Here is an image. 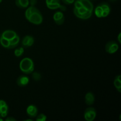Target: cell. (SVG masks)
Returning a JSON list of instances; mask_svg holds the SVG:
<instances>
[{
    "label": "cell",
    "mask_w": 121,
    "mask_h": 121,
    "mask_svg": "<svg viewBox=\"0 0 121 121\" xmlns=\"http://www.w3.org/2000/svg\"><path fill=\"white\" fill-rule=\"evenodd\" d=\"M15 5L20 8H26L29 5V0H15Z\"/></svg>",
    "instance_id": "cell-16"
},
{
    "label": "cell",
    "mask_w": 121,
    "mask_h": 121,
    "mask_svg": "<svg viewBox=\"0 0 121 121\" xmlns=\"http://www.w3.org/2000/svg\"><path fill=\"white\" fill-rule=\"evenodd\" d=\"M20 70L23 73L30 74L34 70V63L33 60L29 57H25L20 63Z\"/></svg>",
    "instance_id": "cell-2"
},
{
    "label": "cell",
    "mask_w": 121,
    "mask_h": 121,
    "mask_svg": "<svg viewBox=\"0 0 121 121\" xmlns=\"http://www.w3.org/2000/svg\"><path fill=\"white\" fill-rule=\"evenodd\" d=\"M8 106L6 102L0 99V117L5 118L8 115Z\"/></svg>",
    "instance_id": "cell-7"
},
{
    "label": "cell",
    "mask_w": 121,
    "mask_h": 121,
    "mask_svg": "<svg viewBox=\"0 0 121 121\" xmlns=\"http://www.w3.org/2000/svg\"><path fill=\"white\" fill-rule=\"evenodd\" d=\"M32 78L35 81H39L41 79V75L39 72H35L32 73Z\"/></svg>",
    "instance_id": "cell-22"
},
{
    "label": "cell",
    "mask_w": 121,
    "mask_h": 121,
    "mask_svg": "<svg viewBox=\"0 0 121 121\" xmlns=\"http://www.w3.org/2000/svg\"><path fill=\"white\" fill-rule=\"evenodd\" d=\"M65 15L61 11H57L53 15V20L56 24L57 25H62L65 21Z\"/></svg>",
    "instance_id": "cell-8"
},
{
    "label": "cell",
    "mask_w": 121,
    "mask_h": 121,
    "mask_svg": "<svg viewBox=\"0 0 121 121\" xmlns=\"http://www.w3.org/2000/svg\"><path fill=\"white\" fill-rule=\"evenodd\" d=\"M113 84H114V86L115 87V88L117 89V91H118V92L121 93V75H118L116 76L114 82H113Z\"/></svg>",
    "instance_id": "cell-18"
},
{
    "label": "cell",
    "mask_w": 121,
    "mask_h": 121,
    "mask_svg": "<svg viewBox=\"0 0 121 121\" xmlns=\"http://www.w3.org/2000/svg\"><path fill=\"white\" fill-rule=\"evenodd\" d=\"M119 49V45L115 41H109L106 44L105 51L109 54L116 53Z\"/></svg>",
    "instance_id": "cell-5"
},
{
    "label": "cell",
    "mask_w": 121,
    "mask_h": 121,
    "mask_svg": "<svg viewBox=\"0 0 121 121\" xmlns=\"http://www.w3.org/2000/svg\"><path fill=\"white\" fill-rule=\"evenodd\" d=\"M30 82V79L26 75H21L17 79V84L20 87H24Z\"/></svg>",
    "instance_id": "cell-9"
},
{
    "label": "cell",
    "mask_w": 121,
    "mask_h": 121,
    "mask_svg": "<svg viewBox=\"0 0 121 121\" xmlns=\"http://www.w3.org/2000/svg\"><path fill=\"white\" fill-rule=\"evenodd\" d=\"M64 4L66 5H70L74 3L75 0H61Z\"/></svg>",
    "instance_id": "cell-25"
},
{
    "label": "cell",
    "mask_w": 121,
    "mask_h": 121,
    "mask_svg": "<svg viewBox=\"0 0 121 121\" xmlns=\"http://www.w3.org/2000/svg\"><path fill=\"white\" fill-rule=\"evenodd\" d=\"M121 33H120L119 34H118V42H119L120 44L121 43Z\"/></svg>",
    "instance_id": "cell-28"
},
{
    "label": "cell",
    "mask_w": 121,
    "mask_h": 121,
    "mask_svg": "<svg viewBox=\"0 0 121 121\" xmlns=\"http://www.w3.org/2000/svg\"><path fill=\"white\" fill-rule=\"evenodd\" d=\"M81 2L82 7L86 8L87 11L91 12H93V5L90 0H80Z\"/></svg>",
    "instance_id": "cell-14"
},
{
    "label": "cell",
    "mask_w": 121,
    "mask_h": 121,
    "mask_svg": "<svg viewBox=\"0 0 121 121\" xmlns=\"http://www.w3.org/2000/svg\"><path fill=\"white\" fill-rule=\"evenodd\" d=\"M102 13L103 10L101 7L99 5H98L95 9V14L96 16L98 18H102Z\"/></svg>",
    "instance_id": "cell-20"
},
{
    "label": "cell",
    "mask_w": 121,
    "mask_h": 121,
    "mask_svg": "<svg viewBox=\"0 0 121 121\" xmlns=\"http://www.w3.org/2000/svg\"><path fill=\"white\" fill-rule=\"evenodd\" d=\"M37 0H29V5H30V6L35 7V5L37 4Z\"/></svg>",
    "instance_id": "cell-26"
},
{
    "label": "cell",
    "mask_w": 121,
    "mask_h": 121,
    "mask_svg": "<svg viewBox=\"0 0 121 121\" xmlns=\"http://www.w3.org/2000/svg\"><path fill=\"white\" fill-rule=\"evenodd\" d=\"M117 1V0H109L110 2H115V1Z\"/></svg>",
    "instance_id": "cell-30"
},
{
    "label": "cell",
    "mask_w": 121,
    "mask_h": 121,
    "mask_svg": "<svg viewBox=\"0 0 121 121\" xmlns=\"http://www.w3.org/2000/svg\"><path fill=\"white\" fill-rule=\"evenodd\" d=\"M73 13L77 17L82 20H87L90 18L92 15V12L87 11L83 7L78 9L73 8Z\"/></svg>",
    "instance_id": "cell-3"
},
{
    "label": "cell",
    "mask_w": 121,
    "mask_h": 121,
    "mask_svg": "<svg viewBox=\"0 0 121 121\" xmlns=\"http://www.w3.org/2000/svg\"><path fill=\"white\" fill-rule=\"evenodd\" d=\"M2 0H0V3H1V2H2Z\"/></svg>",
    "instance_id": "cell-32"
},
{
    "label": "cell",
    "mask_w": 121,
    "mask_h": 121,
    "mask_svg": "<svg viewBox=\"0 0 121 121\" xmlns=\"http://www.w3.org/2000/svg\"><path fill=\"white\" fill-rule=\"evenodd\" d=\"M24 51V47H18V48H17V49L15 50V51H14V54H15V56L16 57H19L21 56L23 54Z\"/></svg>",
    "instance_id": "cell-21"
},
{
    "label": "cell",
    "mask_w": 121,
    "mask_h": 121,
    "mask_svg": "<svg viewBox=\"0 0 121 121\" xmlns=\"http://www.w3.org/2000/svg\"><path fill=\"white\" fill-rule=\"evenodd\" d=\"M0 44L1 46L5 48H8L9 49V41L7 40V39H4L2 37L0 36Z\"/></svg>",
    "instance_id": "cell-19"
},
{
    "label": "cell",
    "mask_w": 121,
    "mask_h": 121,
    "mask_svg": "<svg viewBox=\"0 0 121 121\" xmlns=\"http://www.w3.org/2000/svg\"><path fill=\"white\" fill-rule=\"evenodd\" d=\"M16 121V119H14V118H13V117H8L7 118H6L5 119V121Z\"/></svg>",
    "instance_id": "cell-27"
},
{
    "label": "cell",
    "mask_w": 121,
    "mask_h": 121,
    "mask_svg": "<svg viewBox=\"0 0 121 121\" xmlns=\"http://www.w3.org/2000/svg\"><path fill=\"white\" fill-rule=\"evenodd\" d=\"M24 121H33V119H27L26 120H24Z\"/></svg>",
    "instance_id": "cell-29"
},
{
    "label": "cell",
    "mask_w": 121,
    "mask_h": 121,
    "mask_svg": "<svg viewBox=\"0 0 121 121\" xmlns=\"http://www.w3.org/2000/svg\"><path fill=\"white\" fill-rule=\"evenodd\" d=\"M34 43V39L31 35H26L25 37H24L23 39L22 40V46L24 47H31L33 45Z\"/></svg>",
    "instance_id": "cell-10"
},
{
    "label": "cell",
    "mask_w": 121,
    "mask_h": 121,
    "mask_svg": "<svg viewBox=\"0 0 121 121\" xmlns=\"http://www.w3.org/2000/svg\"><path fill=\"white\" fill-rule=\"evenodd\" d=\"M17 34L16 33V32L14 31L13 30H8L4 31L1 34V36L9 41V40L14 39L15 36H17Z\"/></svg>",
    "instance_id": "cell-11"
},
{
    "label": "cell",
    "mask_w": 121,
    "mask_h": 121,
    "mask_svg": "<svg viewBox=\"0 0 121 121\" xmlns=\"http://www.w3.org/2000/svg\"><path fill=\"white\" fill-rule=\"evenodd\" d=\"M3 121V119H2V118H1V117H0V121Z\"/></svg>",
    "instance_id": "cell-31"
},
{
    "label": "cell",
    "mask_w": 121,
    "mask_h": 121,
    "mask_svg": "<svg viewBox=\"0 0 121 121\" xmlns=\"http://www.w3.org/2000/svg\"><path fill=\"white\" fill-rule=\"evenodd\" d=\"M95 98L94 94L92 92H87L85 95V103L88 106L92 105L95 102Z\"/></svg>",
    "instance_id": "cell-13"
},
{
    "label": "cell",
    "mask_w": 121,
    "mask_h": 121,
    "mask_svg": "<svg viewBox=\"0 0 121 121\" xmlns=\"http://www.w3.org/2000/svg\"><path fill=\"white\" fill-rule=\"evenodd\" d=\"M20 37L18 35L17 36H15L14 39L9 40V49H11V48H14L15 47H16L18 46V44L19 42H20Z\"/></svg>",
    "instance_id": "cell-17"
},
{
    "label": "cell",
    "mask_w": 121,
    "mask_h": 121,
    "mask_svg": "<svg viewBox=\"0 0 121 121\" xmlns=\"http://www.w3.org/2000/svg\"><path fill=\"white\" fill-rule=\"evenodd\" d=\"M26 113L28 117L32 118H34L37 116L38 109L36 106L34 105H30L27 108Z\"/></svg>",
    "instance_id": "cell-6"
},
{
    "label": "cell",
    "mask_w": 121,
    "mask_h": 121,
    "mask_svg": "<svg viewBox=\"0 0 121 121\" xmlns=\"http://www.w3.org/2000/svg\"><path fill=\"white\" fill-rule=\"evenodd\" d=\"M81 7H82V3L80 1V0H76V1H74V8L78 9V8H81Z\"/></svg>",
    "instance_id": "cell-24"
},
{
    "label": "cell",
    "mask_w": 121,
    "mask_h": 121,
    "mask_svg": "<svg viewBox=\"0 0 121 121\" xmlns=\"http://www.w3.org/2000/svg\"><path fill=\"white\" fill-rule=\"evenodd\" d=\"M99 5L101 7L102 9L103 10L102 13V17H106L108 16L109 14L111 13V7L107 2H101L99 4Z\"/></svg>",
    "instance_id": "cell-12"
},
{
    "label": "cell",
    "mask_w": 121,
    "mask_h": 121,
    "mask_svg": "<svg viewBox=\"0 0 121 121\" xmlns=\"http://www.w3.org/2000/svg\"><path fill=\"white\" fill-rule=\"evenodd\" d=\"M47 120V117L44 113H41L39 115L37 116L36 121H46Z\"/></svg>",
    "instance_id": "cell-23"
},
{
    "label": "cell",
    "mask_w": 121,
    "mask_h": 121,
    "mask_svg": "<svg viewBox=\"0 0 121 121\" xmlns=\"http://www.w3.org/2000/svg\"><path fill=\"white\" fill-rule=\"evenodd\" d=\"M96 117V111L93 107L87 108L84 112V118L87 121H93Z\"/></svg>",
    "instance_id": "cell-4"
},
{
    "label": "cell",
    "mask_w": 121,
    "mask_h": 121,
    "mask_svg": "<svg viewBox=\"0 0 121 121\" xmlns=\"http://www.w3.org/2000/svg\"><path fill=\"white\" fill-rule=\"evenodd\" d=\"M47 8L50 9H56L58 8H60L61 11H66V7L65 6L61 5L60 2H57L54 4H46Z\"/></svg>",
    "instance_id": "cell-15"
},
{
    "label": "cell",
    "mask_w": 121,
    "mask_h": 121,
    "mask_svg": "<svg viewBox=\"0 0 121 121\" xmlns=\"http://www.w3.org/2000/svg\"><path fill=\"white\" fill-rule=\"evenodd\" d=\"M26 18L31 23L35 25H40L42 23L43 18L40 11L35 7L30 6L25 13Z\"/></svg>",
    "instance_id": "cell-1"
}]
</instances>
